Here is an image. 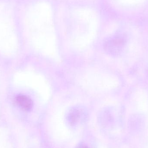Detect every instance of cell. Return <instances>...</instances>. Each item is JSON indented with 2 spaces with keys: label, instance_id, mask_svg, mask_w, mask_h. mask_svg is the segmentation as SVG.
I'll list each match as a JSON object with an SVG mask.
<instances>
[{
  "label": "cell",
  "instance_id": "cell-1",
  "mask_svg": "<svg viewBox=\"0 0 148 148\" xmlns=\"http://www.w3.org/2000/svg\"><path fill=\"white\" fill-rule=\"evenodd\" d=\"M18 106L25 110H29L33 106V101L28 97L24 95H19L16 98Z\"/></svg>",
  "mask_w": 148,
  "mask_h": 148
}]
</instances>
